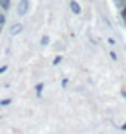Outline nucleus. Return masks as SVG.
<instances>
[{
    "label": "nucleus",
    "instance_id": "f257e3e1",
    "mask_svg": "<svg viewBox=\"0 0 126 134\" xmlns=\"http://www.w3.org/2000/svg\"><path fill=\"white\" fill-rule=\"evenodd\" d=\"M28 7H29V0H21L19 5H17V16H24L28 12Z\"/></svg>",
    "mask_w": 126,
    "mask_h": 134
},
{
    "label": "nucleus",
    "instance_id": "f03ea898",
    "mask_svg": "<svg viewBox=\"0 0 126 134\" xmlns=\"http://www.w3.org/2000/svg\"><path fill=\"white\" fill-rule=\"evenodd\" d=\"M69 7H71V10H73L74 14H81V7H79V4H78V2H74V0H73Z\"/></svg>",
    "mask_w": 126,
    "mask_h": 134
},
{
    "label": "nucleus",
    "instance_id": "7ed1b4c3",
    "mask_svg": "<svg viewBox=\"0 0 126 134\" xmlns=\"http://www.w3.org/2000/svg\"><path fill=\"white\" fill-rule=\"evenodd\" d=\"M21 31H23V25H19V23L10 28V35H17V33H21Z\"/></svg>",
    "mask_w": 126,
    "mask_h": 134
},
{
    "label": "nucleus",
    "instance_id": "20e7f679",
    "mask_svg": "<svg viewBox=\"0 0 126 134\" xmlns=\"http://www.w3.org/2000/svg\"><path fill=\"white\" fill-rule=\"evenodd\" d=\"M0 5H2V9H9L10 7V0H0Z\"/></svg>",
    "mask_w": 126,
    "mask_h": 134
},
{
    "label": "nucleus",
    "instance_id": "39448f33",
    "mask_svg": "<svg viewBox=\"0 0 126 134\" xmlns=\"http://www.w3.org/2000/svg\"><path fill=\"white\" fill-rule=\"evenodd\" d=\"M114 4H116L117 9H123V7L126 5V0H114Z\"/></svg>",
    "mask_w": 126,
    "mask_h": 134
},
{
    "label": "nucleus",
    "instance_id": "423d86ee",
    "mask_svg": "<svg viewBox=\"0 0 126 134\" xmlns=\"http://www.w3.org/2000/svg\"><path fill=\"white\" fill-rule=\"evenodd\" d=\"M43 87H45L43 84H38V85H36V94H42V91H43Z\"/></svg>",
    "mask_w": 126,
    "mask_h": 134
},
{
    "label": "nucleus",
    "instance_id": "0eeeda50",
    "mask_svg": "<svg viewBox=\"0 0 126 134\" xmlns=\"http://www.w3.org/2000/svg\"><path fill=\"white\" fill-rule=\"evenodd\" d=\"M10 101L12 99H2L0 101V106H7V104H10Z\"/></svg>",
    "mask_w": 126,
    "mask_h": 134
},
{
    "label": "nucleus",
    "instance_id": "6e6552de",
    "mask_svg": "<svg viewBox=\"0 0 126 134\" xmlns=\"http://www.w3.org/2000/svg\"><path fill=\"white\" fill-rule=\"evenodd\" d=\"M49 44V37H42V45H47Z\"/></svg>",
    "mask_w": 126,
    "mask_h": 134
},
{
    "label": "nucleus",
    "instance_id": "1a4fd4ad",
    "mask_svg": "<svg viewBox=\"0 0 126 134\" xmlns=\"http://www.w3.org/2000/svg\"><path fill=\"white\" fill-rule=\"evenodd\" d=\"M61 59H62L61 56H57V58H54V65H59V63H61Z\"/></svg>",
    "mask_w": 126,
    "mask_h": 134
},
{
    "label": "nucleus",
    "instance_id": "9d476101",
    "mask_svg": "<svg viewBox=\"0 0 126 134\" xmlns=\"http://www.w3.org/2000/svg\"><path fill=\"white\" fill-rule=\"evenodd\" d=\"M4 71H7V65H4V66H0V75L4 73Z\"/></svg>",
    "mask_w": 126,
    "mask_h": 134
},
{
    "label": "nucleus",
    "instance_id": "9b49d317",
    "mask_svg": "<svg viewBox=\"0 0 126 134\" xmlns=\"http://www.w3.org/2000/svg\"><path fill=\"white\" fill-rule=\"evenodd\" d=\"M121 14H123V18H126V5L121 9Z\"/></svg>",
    "mask_w": 126,
    "mask_h": 134
},
{
    "label": "nucleus",
    "instance_id": "f8f14e48",
    "mask_svg": "<svg viewBox=\"0 0 126 134\" xmlns=\"http://www.w3.org/2000/svg\"><path fill=\"white\" fill-rule=\"evenodd\" d=\"M111 58H112V59H114V61H116V59H117V56H116V52H112V51H111Z\"/></svg>",
    "mask_w": 126,
    "mask_h": 134
},
{
    "label": "nucleus",
    "instance_id": "ddd939ff",
    "mask_svg": "<svg viewBox=\"0 0 126 134\" xmlns=\"http://www.w3.org/2000/svg\"><path fill=\"white\" fill-rule=\"evenodd\" d=\"M4 21H5V18H4V16H0V26L4 25Z\"/></svg>",
    "mask_w": 126,
    "mask_h": 134
},
{
    "label": "nucleus",
    "instance_id": "4468645a",
    "mask_svg": "<svg viewBox=\"0 0 126 134\" xmlns=\"http://www.w3.org/2000/svg\"><path fill=\"white\" fill-rule=\"evenodd\" d=\"M121 131H126V122H124V124L121 125Z\"/></svg>",
    "mask_w": 126,
    "mask_h": 134
},
{
    "label": "nucleus",
    "instance_id": "2eb2a0df",
    "mask_svg": "<svg viewBox=\"0 0 126 134\" xmlns=\"http://www.w3.org/2000/svg\"><path fill=\"white\" fill-rule=\"evenodd\" d=\"M121 94H123V98L126 99V91H121Z\"/></svg>",
    "mask_w": 126,
    "mask_h": 134
},
{
    "label": "nucleus",
    "instance_id": "dca6fc26",
    "mask_svg": "<svg viewBox=\"0 0 126 134\" xmlns=\"http://www.w3.org/2000/svg\"><path fill=\"white\" fill-rule=\"evenodd\" d=\"M124 21H126V18H124Z\"/></svg>",
    "mask_w": 126,
    "mask_h": 134
}]
</instances>
